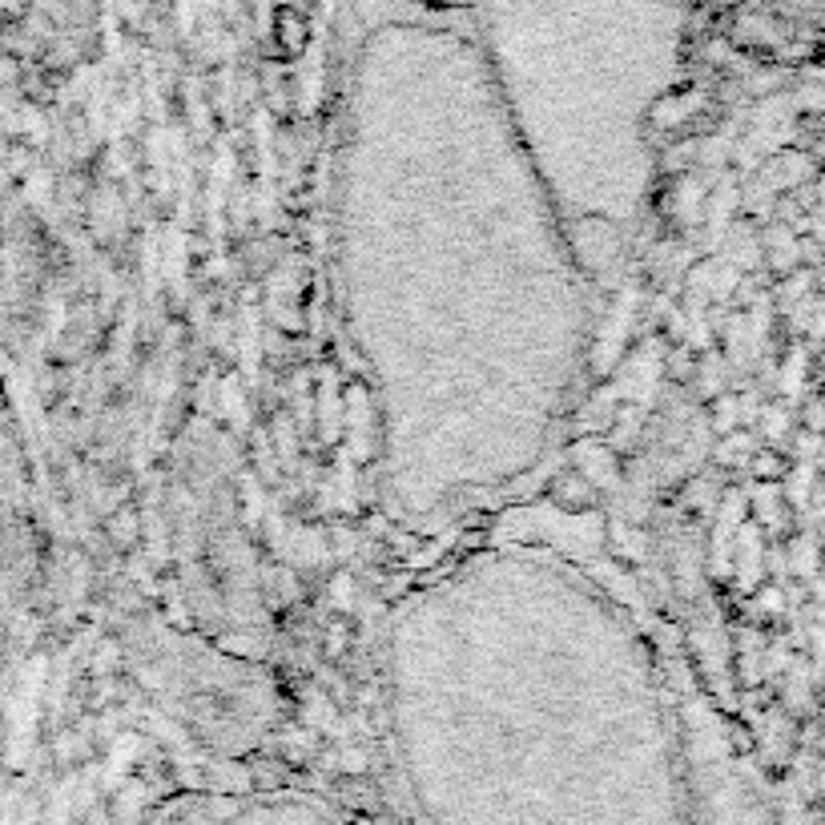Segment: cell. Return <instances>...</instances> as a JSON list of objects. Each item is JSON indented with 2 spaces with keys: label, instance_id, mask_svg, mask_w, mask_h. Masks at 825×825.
Returning a JSON list of instances; mask_svg holds the SVG:
<instances>
[{
  "label": "cell",
  "instance_id": "1",
  "mask_svg": "<svg viewBox=\"0 0 825 825\" xmlns=\"http://www.w3.org/2000/svg\"><path fill=\"white\" fill-rule=\"evenodd\" d=\"M346 323L403 512L528 471L581 375V246L491 81L471 12L351 0L338 117Z\"/></svg>",
  "mask_w": 825,
  "mask_h": 825
},
{
  "label": "cell",
  "instance_id": "3",
  "mask_svg": "<svg viewBox=\"0 0 825 825\" xmlns=\"http://www.w3.org/2000/svg\"><path fill=\"white\" fill-rule=\"evenodd\" d=\"M411 4H424V9H443V12H471L476 0H411Z\"/></svg>",
  "mask_w": 825,
  "mask_h": 825
},
{
  "label": "cell",
  "instance_id": "2",
  "mask_svg": "<svg viewBox=\"0 0 825 825\" xmlns=\"http://www.w3.org/2000/svg\"><path fill=\"white\" fill-rule=\"evenodd\" d=\"M491 81L572 238H620L645 206L648 129L680 77V0H476Z\"/></svg>",
  "mask_w": 825,
  "mask_h": 825
}]
</instances>
